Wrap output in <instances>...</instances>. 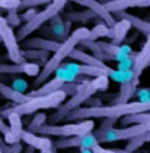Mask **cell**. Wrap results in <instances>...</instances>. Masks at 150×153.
Instances as JSON below:
<instances>
[{
    "mask_svg": "<svg viewBox=\"0 0 150 153\" xmlns=\"http://www.w3.org/2000/svg\"><path fill=\"white\" fill-rule=\"evenodd\" d=\"M150 111V103L142 102H128L123 104H108L99 107H78L71 111L66 119L79 120V119H99V117H123L125 115L148 112Z\"/></svg>",
    "mask_w": 150,
    "mask_h": 153,
    "instance_id": "1",
    "label": "cell"
},
{
    "mask_svg": "<svg viewBox=\"0 0 150 153\" xmlns=\"http://www.w3.org/2000/svg\"><path fill=\"white\" fill-rule=\"evenodd\" d=\"M88 33H90V29H88V28L81 27V28H78V29H75L72 32L65 41H62V42H61V46L54 52L52 58L47 59L46 63L44 65L42 70L40 71V74L36 76L33 85L36 86V87H38V86H41L42 83H45L47 81V78L62 65V62L65 61V59L70 56V53L75 49V46L79 45L81 41L86 40V38L88 37Z\"/></svg>",
    "mask_w": 150,
    "mask_h": 153,
    "instance_id": "2",
    "label": "cell"
},
{
    "mask_svg": "<svg viewBox=\"0 0 150 153\" xmlns=\"http://www.w3.org/2000/svg\"><path fill=\"white\" fill-rule=\"evenodd\" d=\"M67 95L65 94L62 90H58L55 92L47 95H41V97H33L29 98L27 102L20 104H15L12 108H5L0 111V116L4 119L5 115L9 112H15L20 116L24 115H30L34 114L40 110H47V108H58L63 102L66 100Z\"/></svg>",
    "mask_w": 150,
    "mask_h": 153,
    "instance_id": "3",
    "label": "cell"
},
{
    "mask_svg": "<svg viewBox=\"0 0 150 153\" xmlns=\"http://www.w3.org/2000/svg\"><path fill=\"white\" fill-rule=\"evenodd\" d=\"M66 3H67V0H53L44 11L37 12L36 16H34L32 20L25 23L23 27L18 29L17 34H16L17 41H24L29 34H32L34 30H37L38 28H41L46 21H49L53 16L58 15L59 12L65 8Z\"/></svg>",
    "mask_w": 150,
    "mask_h": 153,
    "instance_id": "4",
    "label": "cell"
},
{
    "mask_svg": "<svg viewBox=\"0 0 150 153\" xmlns=\"http://www.w3.org/2000/svg\"><path fill=\"white\" fill-rule=\"evenodd\" d=\"M95 92H98V88H96V86H95L94 81H92V82L86 81L84 83H83V87L81 88V90L76 92V94L72 95V97L70 98L66 103L61 104L59 108H58V111H57L55 114H53L52 116L49 117L50 122H52V123H57V122L66 120L67 115L71 112V111H74L75 108L81 107L83 103H86V100H87L88 98H91Z\"/></svg>",
    "mask_w": 150,
    "mask_h": 153,
    "instance_id": "5",
    "label": "cell"
},
{
    "mask_svg": "<svg viewBox=\"0 0 150 153\" xmlns=\"http://www.w3.org/2000/svg\"><path fill=\"white\" fill-rule=\"evenodd\" d=\"M95 127L94 120L86 119L83 122L74 124H63V126H55V124H44L37 129V133L44 136H61V137H71V136H82L86 133L92 132Z\"/></svg>",
    "mask_w": 150,
    "mask_h": 153,
    "instance_id": "6",
    "label": "cell"
},
{
    "mask_svg": "<svg viewBox=\"0 0 150 153\" xmlns=\"http://www.w3.org/2000/svg\"><path fill=\"white\" fill-rule=\"evenodd\" d=\"M150 131V123H141V124H132L129 127H124V128H111L104 132H99L95 131L94 136L96 137L98 143H112L117 141V140H129L132 137H134L137 135H141V133Z\"/></svg>",
    "mask_w": 150,
    "mask_h": 153,
    "instance_id": "7",
    "label": "cell"
},
{
    "mask_svg": "<svg viewBox=\"0 0 150 153\" xmlns=\"http://www.w3.org/2000/svg\"><path fill=\"white\" fill-rule=\"evenodd\" d=\"M0 40L4 44L5 49H7L8 58L11 59L12 63H21L25 62V59L21 56V49L18 45V41L16 38V34L12 27H9L5 17L0 15Z\"/></svg>",
    "mask_w": 150,
    "mask_h": 153,
    "instance_id": "8",
    "label": "cell"
},
{
    "mask_svg": "<svg viewBox=\"0 0 150 153\" xmlns=\"http://www.w3.org/2000/svg\"><path fill=\"white\" fill-rule=\"evenodd\" d=\"M67 71H70L74 75H87V76H109L112 69L109 66L104 65L101 68L99 66H90V65H84V63H65L63 65Z\"/></svg>",
    "mask_w": 150,
    "mask_h": 153,
    "instance_id": "9",
    "label": "cell"
},
{
    "mask_svg": "<svg viewBox=\"0 0 150 153\" xmlns=\"http://www.w3.org/2000/svg\"><path fill=\"white\" fill-rule=\"evenodd\" d=\"M41 69L37 62H21V63H0V74H27L37 76Z\"/></svg>",
    "mask_w": 150,
    "mask_h": 153,
    "instance_id": "10",
    "label": "cell"
},
{
    "mask_svg": "<svg viewBox=\"0 0 150 153\" xmlns=\"http://www.w3.org/2000/svg\"><path fill=\"white\" fill-rule=\"evenodd\" d=\"M71 1H75L87 9H91L92 12H95L104 21L108 28H113V25L116 24V19L113 17V15L104 7V4L99 3L98 0H71Z\"/></svg>",
    "mask_w": 150,
    "mask_h": 153,
    "instance_id": "11",
    "label": "cell"
},
{
    "mask_svg": "<svg viewBox=\"0 0 150 153\" xmlns=\"http://www.w3.org/2000/svg\"><path fill=\"white\" fill-rule=\"evenodd\" d=\"M5 117L9 122V132L4 135V141L7 144H16L20 143L21 140V133H23V122H21V116L15 112H9L5 115Z\"/></svg>",
    "mask_w": 150,
    "mask_h": 153,
    "instance_id": "12",
    "label": "cell"
},
{
    "mask_svg": "<svg viewBox=\"0 0 150 153\" xmlns=\"http://www.w3.org/2000/svg\"><path fill=\"white\" fill-rule=\"evenodd\" d=\"M146 42L143 44L142 49L138 53H136L134 59H133V68L132 71L134 74V78H138L141 73L146 69V66L150 63V32L146 36Z\"/></svg>",
    "mask_w": 150,
    "mask_h": 153,
    "instance_id": "13",
    "label": "cell"
},
{
    "mask_svg": "<svg viewBox=\"0 0 150 153\" xmlns=\"http://www.w3.org/2000/svg\"><path fill=\"white\" fill-rule=\"evenodd\" d=\"M24 49H37V50H45V52H55L61 46V42L55 40H49V38H41L33 37L23 41Z\"/></svg>",
    "mask_w": 150,
    "mask_h": 153,
    "instance_id": "14",
    "label": "cell"
},
{
    "mask_svg": "<svg viewBox=\"0 0 150 153\" xmlns=\"http://www.w3.org/2000/svg\"><path fill=\"white\" fill-rule=\"evenodd\" d=\"M113 17H117L119 20H126L130 24V27L136 28L137 32H141L145 36H148L150 32V21L140 19L137 16H133L130 13H126L125 11H117L113 12Z\"/></svg>",
    "mask_w": 150,
    "mask_h": 153,
    "instance_id": "15",
    "label": "cell"
},
{
    "mask_svg": "<svg viewBox=\"0 0 150 153\" xmlns=\"http://www.w3.org/2000/svg\"><path fill=\"white\" fill-rule=\"evenodd\" d=\"M21 140L24 143H27L29 146L38 151H42V149H47L52 148L53 143L47 136H37L36 133H32L29 131H23L21 133Z\"/></svg>",
    "mask_w": 150,
    "mask_h": 153,
    "instance_id": "16",
    "label": "cell"
},
{
    "mask_svg": "<svg viewBox=\"0 0 150 153\" xmlns=\"http://www.w3.org/2000/svg\"><path fill=\"white\" fill-rule=\"evenodd\" d=\"M138 83H140L138 78H134V79H132V81L120 83V91H119V94H117V98H116V100H115L113 104L128 103L129 99L132 98V95L134 94L136 87L138 86Z\"/></svg>",
    "mask_w": 150,
    "mask_h": 153,
    "instance_id": "17",
    "label": "cell"
},
{
    "mask_svg": "<svg viewBox=\"0 0 150 153\" xmlns=\"http://www.w3.org/2000/svg\"><path fill=\"white\" fill-rule=\"evenodd\" d=\"M98 45L101 49V52L109 57L111 61L120 62V61H123V59L128 58V57H130L123 52V49H121L120 45H113L112 42H104V41H99Z\"/></svg>",
    "mask_w": 150,
    "mask_h": 153,
    "instance_id": "18",
    "label": "cell"
},
{
    "mask_svg": "<svg viewBox=\"0 0 150 153\" xmlns=\"http://www.w3.org/2000/svg\"><path fill=\"white\" fill-rule=\"evenodd\" d=\"M148 0H111V1H105L104 7L113 13L117 11H125L128 8L132 7H141L143 3H146Z\"/></svg>",
    "mask_w": 150,
    "mask_h": 153,
    "instance_id": "19",
    "label": "cell"
},
{
    "mask_svg": "<svg viewBox=\"0 0 150 153\" xmlns=\"http://www.w3.org/2000/svg\"><path fill=\"white\" fill-rule=\"evenodd\" d=\"M62 85H63V82L61 81V79L54 78V79H52V81L45 82V83H42L41 86H38V88L29 92V94H27V97H28V99H29V98H33V97H41V95L52 94V92H55V91L61 90Z\"/></svg>",
    "mask_w": 150,
    "mask_h": 153,
    "instance_id": "20",
    "label": "cell"
},
{
    "mask_svg": "<svg viewBox=\"0 0 150 153\" xmlns=\"http://www.w3.org/2000/svg\"><path fill=\"white\" fill-rule=\"evenodd\" d=\"M0 95H1L3 98H5V99L13 102L15 104H20V103H24V102L28 100L27 94H21V92L15 91L11 86L3 83L1 81H0Z\"/></svg>",
    "mask_w": 150,
    "mask_h": 153,
    "instance_id": "21",
    "label": "cell"
},
{
    "mask_svg": "<svg viewBox=\"0 0 150 153\" xmlns=\"http://www.w3.org/2000/svg\"><path fill=\"white\" fill-rule=\"evenodd\" d=\"M130 24L126 20H119L113 25V37H112V44L113 45H120L124 40L126 38L128 32L130 30Z\"/></svg>",
    "mask_w": 150,
    "mask_h": 153,
    "instance_id": "22",
    "label": "cell"
},
{
    "mask_svg": "<svg viewBox=\"0 0 150 153\" xmlns=\"http://www.w3.org/2000/svg\"><path fill=\"white\" fill-rule=\"evenodd\" d=\"M69 57L72 59L79 61V63H84V65H90V66H99V68H101V66L105 65L104 62L99 61V59L95 58L94 56H90V54L82 52V50H79V49H74L71 53H70Z\"/></svg>",
    "mask_w": 150,
    "mask_h": 153,
    "instance_id": "23",
    "label": "cell"
},
{
    "mask_svg": "<svg viewBox=\"0 0 150 153\" xmlns=\"http://www.w3.org/2000/svg\"><path fill=\"white\" fill-rule=\"evenodd\" d=\"M21 56L25 61H37L38 62H46L49 52L45 50H37V49H21Z\"/></svg>",
    "mask_w": 150,
    "mask_h": 153,
    "instance_id": "24",
    "label": "cell"
},
{
    "mask_svg": "<svg viewBox=\"0 0 150 153\" xmlns=\"http://www.w3.org/2000/svg\"><path fill=\"white\" fill-rule=\"evenodd\" d=\"M98 17V15L95 12H92L91 9H84L82 12H67L66 13V20L71 21V23H86L88 20Z\"/></svg>",
    "mask_w": 150,
    "mask_h": 153,
    "instance_id": "25",
    "label": "cell"
},
{
    "mask_svg": "<svg viewBox=\"0 0 150 153\" xmlns=\"http://www.w3.org/2000/svg\"><path fill=\"white\" fill-rule=\"evenodd\" d=\"M141 123H150V112H138V114H130L125 115L121 119L123 126H129V124H141Z\"/></svg>",
    "mask_w": 150,
    "mask_h": 153,
    "instance_id": "26",
    "label": "cell"
},
{
    "mask_svg": "<svg viewBox=\"0 0 150 153\" xmlns=\"http://www.w3.org/2000/svg\"><path fill=\"white\" fill-rule=\"evenodd\" d=\"M149 141H150V131H146V132L141 133V135H137L134 137L129 139V143L125 146V151L132 153L133 151L138 149L140 146H142L145 143H149Z\"/></svg>",
    "mask_w": 150,
    "mask_h": 153,
    "instance_id": "27",
    "label": "cell"
},
{
    "mask_svg": "<svg viewBox=\"0 0 150 153\" xmlns=\"http://www.w3.org/2000/svg\"><path fill=\"white\" fill-rule=\"evenodd\" d=\"M79 45L84 46V48H88V49L91 50L92 53H94V57L95 58H98L99 61L101 62H105V61H111V58L107 56V54H104L101 52V49L99 48L98 45V41H88V40H83L79 42Z\"/></svg>",
    "mask_w": 150,
    "mask_h": 153,
    "instance_id": "28",
    "label": "cell"
},
{
    "mask_svg": "<svg viewBox=\"0 0 150 153\" xmlns=\"http://www.w3.org/2000/svg\"><path fill=\"white\" fill-rule=\"evenodd\" d=\"M82 136H71V137H65L62 140H58V141L54 143V146H55L57 149L81 148L82 146Z\"/></svg>",
    "mask_w": 150,
    "mask_h": 153,
    "instance_id": "29",
    "label": "cell"
},
{
    "mask_svg": "<svg viewBox=\"0 0 150 153\" xmlns=\"http://www.w3.org/2000/svg\"><path fill=\"white\" fill-rule=\"evenodd\" d=\"M108 34H109V28L105 25V23H101V21H100V23H98L90 30V33H88V37L86 38V40H88V41H96L98 38H100V37H108Z\"/></svg>",
    "mask_w": 150,
    "mask_h": 153,
    "instance_id": "30",
    "label": "cell"
},
{
    "mask_svg": "<svg viewBox=\"0 0 150 153\" xmlns=\"http://www.w3.org/2000/svg\"><path fill=\"white\" fill-rule=\"evenodd\" d=\"M108 78L113 79L115 82H119V83H123V82H128L134 79V74H133L132 70H128V71H121V70H113L111 71V74Z\"/></svg>",
    "mask_w": 150,
    "mask_h": 153,
    "instance_id": "31",
    "label": "cell"
},
{
    "mask_svg": "<svg viewBox=\"0 0 150 153\" xmlns=\"http://www.w3.org/2000/svg\"><path fill=\"white\" fill-rule=\"evenodd\" d=\"M46 120H47L46 114H44V112H38L36 116L33 117L32 123L29 124V126H28L27 131H29V132H32V133H37V129L40 128V127H42L44 124L46 123Z\"/></svg>",
    "mask_w": 150,
    "mask_h": 153,
    "instance_id": "32",
    "label": "cell"
},
{
    "mask_svg": "<svg viewBox=\"0 0 150 153\" xmlns=\"http://www.w3.org/2000/svg\"><path fill=\"white\" fill-rule=\"evenodd\" d=\"M54 73H55V78L61 79L63 83H71V82H76V81H78L76 75H74V74H71L70 71H67V70L63 68V65H61Z\"/></svg>",
    "mask_w": 150,
    "mask_h": 153,
    "instance_id": "33",
    "label": "cell"
},
{
    "mask_svg": "<svg viewBox=\"0 0 150 153\" xmlns=\"http://www.w3.org/2000/svg\"><path fill=\"white\" fill-rule=\"evenodd\" d=\"M99 145V143H98V140L96 137L94 136V133L90 132V133H86V135H83L82 136V146H81V149H91L94 148V146H96Z\"/></svg>",
    "mask_w": 150,
    "mask_h": 153,
    "instance_id": "34",
    "label": "cell"
},
{
    "mask_svg": "<svg viewBox=\"0 0 150 153\" xmlns=\"http://www.w3.org/2000/svg\"><path fill=\"white\" fill-rule=\"evenodd\" d=\"M0 149L3 153H21L23 151V146L20 143H16V144H7L1 137H0Z\"/></svg>",
    "mask_w": 150,
    "mask_h": 153,
    "instance_id": "35",
    "label": "cell"
},
{
    "mask_svg": "<svg viewBox=\"0 0 150 153\" xmlns=\"http://www.w3.org/2000/svg\"><path fill=\"white\" fill-rule=\"evenodd\" d=\"M52 1L53 0H21L17 12L24 11V9H28V8L38 7V5H42V4H47V3H52Z\"/></svg>",
    "mask_w": 150,
    "mask_h": 153,
    "instance_id": "36",
    "label": "cell"
},
{
    "mask_svg": "<svg viewBox=\"0 0 150 153\" xmlns=\"http://www.w3.org/2000/svg\"><path fill=\"white\" fill-rule=\"evenodd\" d=\"M5 20L9 24V27H17V25L21 24V19L17 13V9H9Z\"/></svg>",
    "mask_w": 150,
    "mask_h": 153,
    "instance_id": "37",
    "label": "cell"
},
{
    "mask_svg": "<svg viewBox=\"0 0 150 153\" xmlns=\"http://www.w3.org/2000/svg\"><path fill=\"white\" fill-rule=\"evenodd\" d=\"M94 83L96 86L98 91H107L108 87H109V78L108 76H96V78L94 79Z\"/></svg>",
    "mask_w": 150,
    "mask_h": 153,
    "instance_id": "38",
    "label": "cell"
},
{
    "mask_svg": "<svg viewBox=\"0 0 150 153\" xmlns=\"http://www.w3.org/2000/svg\"><path fill=\"white\" fill-rule=\"evenodd\" d=\"M11 87L13 88L15 91L24 94V92L28 90V82L24 81L23 78H15L13 81H12V86H11Z\"/></svg>",
    "mask_w": 150,
    "mask_h": 153,
    "instance_id": "39",
    "label": "cell"
},
{
    "mask_svg": "<svg viewBox=\"0 0 150 153\" xmlns=\"http://www.w3.org/2000/svg\"><path fill=\"white\" fill-rule=\"evenodd\" d=\"M134 56H136V53L133 52L130 57H128V58L123 59V61H120V62H119V65H117V70H121V71H128V70H132Z\"/></svg>",
    "mask_w": 150,
    "mask_h": 153,
    "instance_id": "40",
    "label": "cell"
},
{
    "mask_svg": "<svg viewBox=\"0 0 150 153\" xmlns=\"http://www.w3.org/2000/svg\"><path fill=\"white\" fill-rule=\"evenodd\" d=\"M21 0H0V9H18Z\"/></svg>",
    "mask_w": 150,
    "mask_h": 153,
    "instance_id": "41",
    "label": "cell"
},
{
    "mask_svg": "<svg viewBox=\"0 0 150 153\" xmlns=\"http://www.w3.org/2000/svg\"><path fill=\"white\" fill-rule=\"evenodd\" d=\"M117 123V117H107V119L104 120L103 123L100 124V127H99V132H104V131H108L111 128H113V126Z\"/></svg>",
    "mask_w": 150,
    "mask_h": 153,
    "instance_id": "42",
    "label": "cell"
},
{
    "mask_svg": "<svg viewBox=\"0 0 150 153\" xmlns=\"http://www.w3.org/2000/svg\"><path fill=\"white\" fill-rule=\"evenodd\" d=\"M91 151H92V153H130V152H126V151H119V149H107V148L100 146V144L94 146Z\"/></svg>",
    "mask_w": 150,
    "mask_h": 153,
    "instance_id": "43",
    "label": "cell"
},
{
    "mask_svg": "<svg viewBox=\"0 0 150 153\" xmlns=\"http://www.w3.org/2000/svg\"><path fill=\"white\" fill-rule=\"evenodd\" d=\"M137 97H138V102L150 103V94H149L148 88H140V90L137 91Z\"/></svg>",
    "mask_w": 150,
    "mask_h": 153,
    "instance_id": "44",
    "label": "cell"
},
{
    "mask_svg": "<svg viewBox=\"0 0 150 153\" xmlns=\"http://www.w3.org/2000/svg\"><path fill=\"white\" fill-rule=\"evenodd\" d=\"M36 13H37V11H36L34 8H28V9H27V12L20 16V19H21V20H24L25 23H28V21L32 20V19H33L34 16H36Z\"/></svg>",
    "mask_w": 150,
    "mask_h": 153,
    "instance_id": "45",
    "label": "cell"
},
{
    "mask_svg": "<svg viewBox=\"0 0 150 153\" xmlns=\"http://www.w3.org/2000/svg\"><path fill=\"white\" fill-rule=\"evenodd\" d=\"M87 107H99L101 106V98H96V97H91L86 100Z\"/></svg>",
    "mask_w": 150,
    "mask_h": 153,
    "instance_id": "46",
    "label": "cell"
},
{
    "mask_svg": "<svg viewBox=\"0 0 150 153\" xmlns=\"http://www.w3.org/2000/svg\"><path fill=\"white\" fill-rule=\"evenodd\" d=\"M0 132H1L3 135H7V133L9 132V127H8V124H5L4 119H3L1 116H0Z\"/></svg>",
    "mask_w": 150,
    "mask_h": 153,
    "instance_id": "47",
    "label": "cell"
},
{
    "mask_svg": "<svg viewBox=\"0 0 150 153\" xmlns=\"http://www.w3.org/2000/svg\"><path fill=\"white\" fill-rule=\"evenodd\" d=\"M50 23H52V25H55V24H63V20H62V17L58 15H55V16H53L52 19H50Z\"/></svg>",
    "mask_w": 150,
    "mask_h": 153,
    "instance_id": "48",
    "label": "cell"
},
{
    "mask_svg": "<svg viewBox=\"0 0 150 153\" xmlns=\"http://www.w3.org/2000/svg\"><path fill=\"white\" fill-rule=\"evenodd\" d=\"M40 152L41 153H57V151L53 148V146L52 148H47V149H42V151H40Z\"/></svg>",
    "mask_w": 150,
    "mask_h": 153,
    "instance_id": "49",
    "label": "cell"
},
{
    "mask_svg": "<svg viewBox=\"0 0 150 153\" xmlns=\"http://www.w3.org/2000/svg\"><path fill=\"white\" fill-rule=\"evenodd\" d=\"M25 153H34V148H32V146H29V148L25 151Z\"/></svg>",
    "mask_w": 150,
    "mask_h": 153,
    "instance_id": "50",
    "label": "cell"
},
{
    "mask_svg": "<svg viewBox=\"0 0 150 153\" xmlns=\"http://www.w3.org/2000/svg\"><path fill=\"white\" fill-rule=\"evenodd\" d=\"M81 153H92V151H90V149H81Z\"/></svg>",
    "mask_w": 150,
    "mask_h": 153,
    "instance_id": "51",
    "label": "cell"
},
{
    "mask_svg": "<svg viewBox=\"0 0 150 153\" xmlns=\"http://www.w3.org/2000/svg\"><path fill=\"white\" fill-rule=\"evenodd\" d=\"M141 7H150V0H148L146 3H143V4L141 5Z\"/></svg>",
    "mask_w": 150,
    "mask_h": 153,
    "instance_id": "52",
    "label": "cell"
},
{
    "mask_svg": "<svg viewBox=\"0 0 150 153\" xmlns=\"http://www.w3.org/2000/svg\"><path fill=\"white\" fill-rule=\"evenodd\" d=\"M148 91H149V94H150V88H148Z\"/></svg>",
    "mask_w": 150,
    "mask_h": 153,
    "instance_id": "53",
    "label": "cell"
},
{
    "mask_svg": "<svg viewBox=\"0 0 150 153\" xmlns=\"http://www.w3.org/2000/svg\"><path fill=\"white\" fill-rule=\"evenodd\" d=\"M0 153H3V152H1V149H0Z\"/></svg>",
    "mask_w": 150,
    "mask_h": 153,
    "instance_id": "54",
    "label": "cell"
},
{
    "mask_svg": "<svg viewBox=\"0 0 150 153\" xmlns=\"http://www.w3.org/2000/svg\"><path fill=\"white\" fill-rule=\"evenodd\" d=\"M108 1H111V0H108Z\"/></svg>",
    "mask_w": 150,
    "mask_h": 153,
    "instance_id": "55",
    "label": "cell"
}]
</instances>
